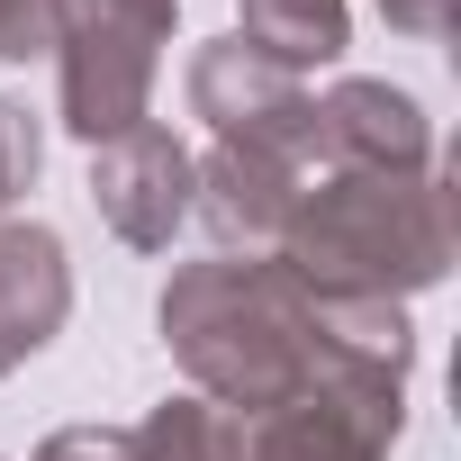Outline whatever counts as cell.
<instances>
[{
    "label": "cell",
    "mask_w": 461,
    "mask_h": 461,
    "mask_svg": "<svg viewBox=\"0 0 461 461\" xmlns=\"http://www.w3.org/2000/svg\"><path fill=\"white\" fill-rule=\"evenodd\" d=\"M136 461H236V416L208 407V398H163L136 434H127Z\"/></svg>",
    "instance_id": "cell-9"
},
{
    "label": "cell",
    "mask_w": 461,
    "mask_h": 461,
    "mask_svg": "<svg viewBox=\"0 0 461 461\" xmlns=\"http://www.w3.org/2000/svg\"><path fill=\"white\" fill-rule=\"evenodd\" d=\"M163 46H172V0H64V28H55L64 127L91 136V145L145 127Z\"/></svg>",
    "instance_id": "cell-2"
},
{
    "label": "cell",
    "mask_w": 461,
    "mask_h": 461,
    "mask_svg": "<svg viewBox=\"0 0 461 461\" xmlns=\"http://www.w3.org/2000/svg\"><path fill=\"white\" fill-rule=\"evenodd\" d=\"M28 181H37V118L19 100H0V208H10Z\"/></svg>",
    "instance_id": "cell-11"
},
{
    "label": "cell",
    "mask_w": 461,
    "mask_h": 461,
    "mask_svg": "<svg viewBox=\"0 0 461 461\" xmlns=\"http://www.w3.org/2000/svg\"><path fill=\"white\" fill-rule=\"evenodd\" d=\"M344 37H353L344 0H245V28H236V46H254V55H263V64H281V73L335 64V55H344Z\"/></svg>",
    "instance_id": "cell-8"
},
{
    "label": "cell",
    "mask_w": 461,
    "mask_h": 461,
    "mask_svg": "<svg viewBox=\"0 0 461 461\" xmlns=\"http://www.w3.org/2000/svg\"><path fill=\"white\" fill-rule=\"evenodd\" d=\"M190 109L217 127V145H254V154H281V163L317 154V100L299 91V73L263 64L236 37L190 55Z\"/></svg>",
    "instance_id": "cell-3"
},
{
    "label": "cell",
    "mask_w": 461,
    "mask_h": 461,
    "mask_svg": "<svg viewBox=\"0 0 461 461\" xmlns=\"http://www.w3.org/2000/svg\"><path fill=\"white\" fill-rule=\"evenodd\" d=\"M317 154H335V172H416L425 109L389 82H335L317 100Z\"/></svg>",
    "instance_id": "cell-5"
},
{
    "label": "cell",
    "mask_w": 461,
    "mask_h": 461,
    "mask_svg": "<svg viewBox=\"0 0 461 461\" xmlns=\"http://www.w3.org/2000/svg\"><path fill=\"white\" fill-rule=\"evenodd\" d=\"M91 199H100V217L136 254H163L172 226L190 217V154H181V136L172 127H127V136L91 145Z\"/></svg>",
    "instance_id": "cell-4"
},
{
    "label": "cell",
    "mask_w": 461,
    "mask_h": 461,
    "mask_svg": "<svg viewBox=\"0 0 461 461\" xmlns=\"http://www.w3.org/2000/svg\"><path fill=\"white\" fill-rule=\"evenodd\" d=\"M73 308V272L46 226H0V371H19Z\"/></svg>",
    "instance_id": "cell-6"
},
{
    "label": "cell",
    "mask_w": 461,
    "mask_h": 461,
    "mask_svg": "<svg viewBox=\"0 0 461 461\" xmlns=\"http://www.w3.org/2000/svg\"><path fill=\"white\" fill-rule=\"evenodd\" d=\"M380 19L407 28V37H443L452 28V0H380Z\"/></svg>",
    "instance_id": "cell-12"
},
{
    "label": "cell",
    "mask_w": 461,
    "mask_h": 461,
    "mask_svg": "<svg viewBox=\"0 0 461 461\" xmlns=\"http://www.w3.org/2000/svg\"><path fill=\"white\" fill-rule=\"evenodd\" d=\"M199 217L217 226L226 245H272L281 226H290V208H299V163H281V154H254V145H217L199 172Z\"/></svg>",
    "instance_id": "cell-7"
},
{
    "label": "cell",
    "mask_w": 461,
    "mask_h": 461,
    "mask_svg": "<svg viewBox=\"0 0 461 461\" xmlns=\"http://www.w3.org/2000/svg\"><path fill=\"white\" fill-rule=\"evenodd\" d=\"M55 28H64V0H0V64L55 55Z\"/></svg>",
    "instance_id": "cell-10"
},
{
    "label": "cell",
    "mask_w": 461,
    "mask_h": 461,
    "mask_svg": "<svg viewBox=\"0 0 461 461\" xmlns=\"http://www.w3.org/2000/svg\"><path fill=\"white\" fill-rule=\"evenodd\" d=\"M290 272L317 299H389V290H425L452 263V226H443V190L425 172H335L317 190H299L290 208Z\"/></svg>",
    "instance_id": "cell-1"
}]
</instances>
